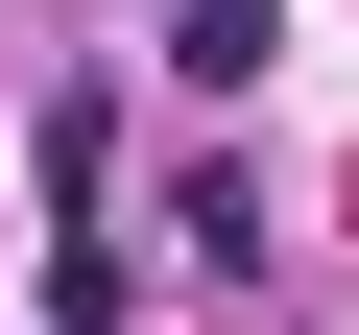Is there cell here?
<instances>
[{"label": "cell", "instance_id": "cell-1", "mask_svg": "<svg viewBox=\"0 0 359 335\" xmlns=\"http://www.w3.org/2000/svg\"><path fill=\"white\" fill-rule=\"evenodd\" d=\"M264 48H287V0H168V72H192V96H240Z\"/></svg>", "mask_w": 359, "mask_h": 335}, {"label": "cell", "instance_id": "cell-2", "mask_svg": "<svg viewBox=\"0 0 359 335\" xmlns=\"http://www.w3.org/2000/svg\"><path fill=\"white\" fill-rule=\"evenodd\" d=\"M48 335H120V240L96 216H48Z\"/></svg>", "mask_w": 359, "mask_h": 335}]
</instances>
